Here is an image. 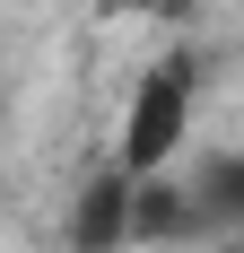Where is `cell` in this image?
Listing matches in <instances>:
<instances>
[{
	"label": "cell",
	"instance_id": "1",
	"mask_svg": "<svg viewBox=\"0 0 244 253\" xmlns=\"http://www.w3.org/2000/svg\"><path fill=\"white\" fill-rule=\"evenodd\" d=\"M192 87H201V61L192 52H166V61H148L131 105H122V140L114 157L131 175H166L174 149H183V131H192Z\"/></svg>",
	"mask_w": 244,
	"mask_h": 253
},
{
	"label": "cell",
	"instance_id": "2",
	"mask_svg": "<svg viewBox=\"0 0 244 253\" xmlns=\"http://www.w3.org/2000/svg\"><path fill=\"white\" fill-rule=\"evenodd\" d=\"M131 218H140V175L114 157L105 175L79 183V201H70V253H122L131 236H140Z\"/></svg>",
	"mask_w": 244,
	"mask_h": 253
},
{
	"label": "cell",
	"instance_id": "3",
	"mask_svg": "<svg viewBox=\"0 0 244 253\" xmlns=\"http://www.w3.org/2000/svg\"><path fill=\"white\" fill-rule=\"evenodd\" d=\"M192 210H201V227H244V149L209 157L192 175Z\"/></svg>",
	"mask_w": 244,
	"mask_h": 253
}]
</instances>
